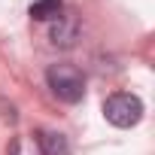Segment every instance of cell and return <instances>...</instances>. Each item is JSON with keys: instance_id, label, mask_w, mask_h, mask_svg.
<instances>
[{"instance_id": "cell-1", "label": "cell", "mask_w": 155, "mask_h": 155, "mask_svg": "<svg viewBox=\"0 0 155 155\" xmlns=\"http://www.w3.org/2000/svg\"><path fill=\"white\" fill-rule=\"evenodd\" d=\"M46 82H49L52 94L64 104H79L85 94V76L73 64H52L46 70Z\"/></svg>"}, {"instance_id": "cell-5", "label": "cell", "mask_w": 155, "mask_h": 155, "mask_svg": "<svg viewBox=\"0 0 155 155\" xmlns=\"http://www.w3.org/2000/svg\"><path fill=\"white\" fill-rule=\"evenodd\" d=\"M58 15H61V0H37V3H31V18H37V21H49Z\"/></svg>"}, {"instance_id": "cell-4", "label": "cell", "mask_w": 155, "mask_h": 155, "mask_svg": "<svg viewBox=\"0 0 155 155\" xmlns=\"http://www.w3.org/2000/svg\"><path fill=\"white\" fill-rule=\"evenodd\" d=\"M37 143L43 155H70V140L58 131H37Z\"/></svg>"}, {"instance_id": "cell-2", "label": "cell", "mask_w": 155, "mask_h": 155, "mask_svg": "<svg viewBox=\"0 0 155 155\" xmlns=\"http://www.w3.org/2000/svg\"><path fill=\"white\" fill-rule=\"evenodd\" d=\"M104 116L110 125L116 128H134L140 119H143V101L137 94H128V91H116L104 101Z\"/></svg>"}, {"instance_id": "cell-3", "label": "cell", "mask_w": 155, "mask_h": 155, "mask_svg": "<svg viewBox=\"0 0 155 155\" xmlns=\"http://www.w3.org/2000/svg\"><path fill=\"white\" fill-rule=\"evenodd\" d=\"M76 40H79V21L73 15H58L52 25V43L61 49H70Z\"/></svg>"}]
</instances>
